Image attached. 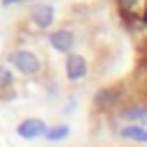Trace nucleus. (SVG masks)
<instances>
[{
  "instance_id": "nucleus-1",
  "label": "nucleus",
  "mask_w": 147,
  "mask_h": 147,
  "mask_svg": "<svg viewBox=\"0 0 147 147\" xmlns=\"http://www.w3.org/2000/svg\"><path fill=\"white\" fill-rule=\"evenodd\" d=\"M11 62H14V67H16L18 71H23V74H37V69H39V60H37L32 53H28V51L14 53V55H11Z\"/></svg>"
},
{
  "instance_id": "nucleus-2",
  "label": "nucleus",
  "mask_w": 147,
  "mask_h": 147,
  "mask_svg": "<svg viewBox=\"0 0 147 147\" xmlns=\"http://www.w3.org/2000/svg\"><path fill=\"white\" fill-rule=\"evenodd\" d=\"M41 133H46V124L41 119H25L18 124V136L23 138H37Z\"/></svg>"
},
{
  "instance_id": "nucleus-3",
  "label": "nucleus",
  "mask_w": 147,
  "mask_h": 147,
  "mask_svg": "<svg viewBox=\"0 0 147 147\" xmlns=\"http://www.w3.org/2000/svg\"><path fill=\"white\" fill-rule=\"evenodd\" d=\"M119 9L129 18H140L147 9V0H119Z\"/></svg>"
},
{
  "instance_id": "nucleus-4",
  "label": "nucleus",
  "mask_w": 147,
  "mask_h": 147,
  "mask_svg": "<svg viewBox=\"0 0 147 147\" xmlns=\"http://www.w3.org/2000/svg\"><path fill=\"white\" fill-rule=\"evenodd\" d=\"M51 44H53V48L67 53V51L74 46V34H71L69 30H57V32L51 34Z\"/></svg>"
},
{
  "instance_id": "nucleus-5",
  "label": "nucleus",
  "mask_w": 147,
  "mask_h": 147,
  "mask_svg": "<svg viewBox=\"0 0 147 147\" xmlns=\"http://www.w3.org/2000/svg\"><path fill=\"white\" fill-rule=\"evenodd\" d=\"M67 74L71 80H78L85 76V60L80 55H69L67 57Z\"/></svg>"
},
{
  "instance_id": "nucleus-6",
  "label": "nucleus",
  "mask_w": 147,
  "mask_h": 147,
  "mask_svg": "<svg viewBox=\"0 0 147 147\" xmlns=\"http://www.w3.org/2000/svg\"><path fill=\"white\" fill-rule=\"evenodd\" d=\"M32 18H34L41 28L51 25V21H53V7H51V5H37V7L32 9Z\"/></svg>"
},
{
  "instance_id": "nucleus-7",
  "label": "nucleus",
  "mask_w": 147,
  "mask_h": 147,
  "mask_svg": "<svg viewBox=\"0 0 147 147\" xmlns=\"http://www.w3.org/2000/svg\"><path fill=\"white\" fill-rule=\"evenodd\" d=\"M122 119L133 122L136 126L147 124V108H129V110H124V113H122Z\"/></svg>"
},
{
  "instance_id": "nucleus-8",
  "label": "nucleus",
  "mask_w": 147,
  "mask_h": 147,
  "mask_svg": "<svg viewBox=\"0 0 147 147\" xmlns=\"http://www.w3.org/2000/svg\"><path fill=\"white\" fill-rule=\"evenodd\" d=\"M119 136L122 138H129V140H138V142H147V131L142 126H124L119 129Z\"/></svg>"
},
{
  "instance_id": "nucleus-9",
  "label": "nucleus",
  "mask_w": 147,
  "mask_h": 147,
  "mask_svg": "<svg viewBox=\"0 0 147 147\" xmlns=\"http://www.w3.org/2000/svg\"><path fill=\"white\" fill-rule=\"evenodd\" d=\"M67 133H69L67 126H55V129L46 131V138L48 140H62V138H67Z\"/></svg>"
},
{
  "instance_id": "nucleus-10",
  "label": "nucleus",
  "mask_w": 147,
  "mask_h": 147,
  "mask_svg": "<svg viewBox=\"0 0 147 147\" xmlns=\"http://www.w3.org/2000/svg\"><path fill=\"white\" fill-rule=\"evenodd\" d=\"M9 83H11L9 71H7V69H0V85H9Z\"/></svg>"
}]
</instances>
